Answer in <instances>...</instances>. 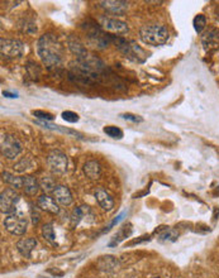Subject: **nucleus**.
<instances>
[{
    "instance_id": "1",
    "label": "nucleus",
    "mask_w": 219,
    "mask_h": 278,
    "mask_svg": "<svg viewBox=\"0 0 219 278\" xmlns=\"http://www.w3.org/2000/svg\"><path fill=\"white\" fill-rule=\"evenodd\" d=\"M37 53L42 64L49 70L57 69L62 64V48L53 34H43L37 43Z\"/></svg>"
},
{
    "instance_id": "2",
    "label": "nucleus",
    "mask_w": 219,
    "mask_h": 278,
    "mask_svg": "<svg viewBox=\"0 0 219 278\" xmlns=\"http://www.w3.org/2000/svg\"><path fill=\"white\" fill-rule=\"evenodd\" d=\"M169 31L163 26L151 24L139 29V38L147 46H162L169 41Z\"/></svg>"
},
{
    "instance_id": "3",
    "label": "nucleus",
    "mask_w": 219,
    "mask_h": 278,
    "mask_svg": "<svg viewBox=\"0 0 219 278\" xmlns=\"http://www.w3.org/2000/svg\"><path fill=\"white\" fill-rule=\"evenodd\" d=\"M114 43L118 47L119 51L122 53L126 54V57L133 60V61L143 62L144 59H146V54H144L143 49L133 41H126L123 38H117L114 39Z\"/></svg>"
},
{
    "instance_id": "4",
    "label": "nucleus",
    "mask_w": 219,
    "mask_h": 278,
    "mask_svg": "<svg viewBox=\"0 0 219 278\" xmlns=\"http://www.w3.org/2000/svg\"><path fill=\"white\" fill-rule=\"evenodd\" d=\"M4 227L11 234L13 235H23L27 232L28 221L24 214L22 212H14V214L8 215L4 220Z\"/></svg>"
},
{
    "instance_id": "5",
    "label": "nucleus",
    "mask_w": 219,
    "mask_h": 278,
    "mask_svg": "<svg viewBox=\"0 0 219 278\" xmlns=\"http://www.w3.org/2000/svg\"><path fill=\"white\" fill-rule=\"evenodd\" d=\"M47 163H48L49 170H51L54 175H64L65 172L67 171L69 161H67L66 154L62 153L61 151L53 149V151L49 152L48 156H47Z\"/></svg>"
},
{
    "instance_id": "6",
    "label": "nucleus",
    "mask_w": 219,
    "mask_h": 278,
    "mask_svg": "<svg viewBox=\"0 0 219 278\" xmlns=\"http://www.w3.org/2000/svg\"><path fill=\"white\" fill-rule=\"evenodd\" d=\"M22 153V144L16 137L11 134L3 135L2 138V154L6 158L13 159Z\"/></svg>"
},
{
    "instance_id": "7",
    "label": "nucleus",
    "mask_w": 219,
    "mask_h": 278,
    "mask_svg": "<svg viewBox=\"0 0 219 278\" xmlns=\"http://www.w3.org/2000/svg\"><path fill=\"white\" fill-rule=\"evenodd\" d=\"M19 201V195L16 190L7 189L0 195V210L3 214L12 215L17 212V204Z\"/></svg>"
},
{
    "instance_id": "8",
    "label": "nucleus",
    "mask_w": 219,
    "mask_h": 278,
    "mask_svg": "<svg viewBox=\"0 0 219 278\" xmlns=\"http://www.w3.org/2000/svg\"><path fill=\"white\" fill-rule=\"evenodd\" d=\"M2 54L7 59H16V57H21L24 52V44L23 42L19 39H4L2 38Z\"/></svg>"
},
{
    "instance_id": "9",
    "label": "nucleus",
    "mask_w": 219,
    "mask_h": 278,
    "mask_svg": "<svg viewBox=\"0 0 219 278\" xmlns=\"http://www.w3.org/2000/svg\"><path fill=\"white\" fill-rule=\"evenodd\" d=\"M99 23L103 31L109 32L113 34H126L128 33V24L126 22L117 18H109V17H101L99 19Z\"/></svg>"
},
{
    "instance_id": "10",
    "label": "nucleus",
    "mask_w": 219,
    "mask_h": 278,
    "mask_svg": "<svg viewBox=\"0 0 219 278\" xmlns=\"http://www.w3.org/2000/svg\"><path fill=\"white\" fill-rule=\"evenodd\" d=\"M100 6L104 11L114 16H124L128 11V3L122 0H105L100 2Z\"/></svg>"
},
{
    "instance_id": "11",
    "label": "nucleus",
    "mask_w": 219,
    "mask_h": 278,
    "mask_svg": "<svg viewBox=\"0 0 219 278\" xmlns=\"http://www.w3.org/2000/svg\"><path fill=\"white\" fill-rule=\"evenodd\" d=\"M53 199L56 200V202H59L62 206H69L72 202V195L71 191L69 190V187L64 186V185H57L53 190Z\"/></svg>"
},
{
    "instance_id": "12",
    "label": "nucleus",
    "mask_w": 219,
    "mask_h": 278,
    "mask_svg": "<svg viewBox=\"0 0 219 278\" xmlns=\"http://www.w3.org/2000/svg\"><path fill=\"white\" fill-rule=\"evenodd\" d=\"M37 204H38V207H41L42 210L47 212H51V214H59L60 212V207L57 205L56 200L49 197L48 195L39 196L38 200H37Z\"/></svg>"
},
{
    "instance_id": "13",
    "label": "nucleus",
    "mask_w": 219,
    "mask_h": 278,
    "mask_svg": "<svg viewBox=\"0 0 219 278\" xmlns=\"http://www.w3.org/2000/svg\"><path fill=\"white\" fill-rule=\"evenodd\" d=\"M95 199L98 201V204L100 205V207L105 211H111L114 207V200L105 190L98 189L95 191Z\"/></svg>"
},
{
    "instance_id": "14",
    "label": "nucleus",
    "mask_w": 219,
    "mask_h": 278,
    "mask_svg": "<svg viewBox=\"0 0 219 278\" xmlns=\"http://www.w3.org/2000/svg\"><path fill=\"white\" fill-rule=\"evenodd\" d=\"M88 217H93V212H91L90 207L89 206H79L74 210L71 216V223L72 227L75 228L80 224L81 221L86 220Z\"/></svg>"
},
{
    "instance_id": "15",
    "label": "nucleus",
    "mask_w": 219,
    "mask_h": 278,
    "mask_svg": "<svg viewBox=\"0 0 219 278\" xmlns=\"http://www.w3.org/2000/svg\"><path fill=\"white\" fill-rule=\"evenodd\" d=\"M36 247L37 240L33 239V238H23V239H21L17 243V248H18L19 253L26 258H31L32 252H33Z\"/></svg>"
},
{
    "instance_id": "16",
    "label": "nucleus",
    "mask_w": 219,
    "mask_h": 278,
    "mask_svg": "<svg viewBox=\"0 0 219 278\" xmlns=\"http://www.w3.org/2000/svg\"><path fill=\"white\" fill-rule=\"evenodd\" d=\"M69 48L72 53L75 54L76 59H78L79 61H83V60H86L89 57L88 51H86L84 44L81 43L78 38L69 39Z\"/></svg>"
},
{
    "instance_id": "17",
    "label": "nucleus",
    "mask_w": 219,
    "mask_h": 278,
    "mask_svg": "<svg viewBox=\"0 0 219 278\" xmlns=\"http://www.w3.org/2000/svg\"><path fill=\"white\" fill-rule=\"evenodd\" d=\"M84 174L89 180H98L100 179L101 169L98 162L88 161L84 164Z\"/></svg>"
},
{
    "instance_id": "18",
    "label": "nucleus",
    "mask_w": 219,
    "mask_h": 278,
    "mask_svg": "<svg viewBox=\"0 0 219 278\" xmlns=\"http://www.w3.org/2000/svg\"><path fill=\"white\" fill-rule=\"evenodd\" d=\"M23 189L27 195H29V196H34L39 190L38 181L32 176L23 177Z\"/></svg>"
},
{
    "instance_id": "19",
    "label": "nucleus",
    "mask_w": 219,
    "mask_h": 278,
    "mask_svg": "<svg viewBox=\"0 0 219 278\" xmlns=\"http://www.w3.org/2000/svg\"><path fill=\"white\" fill-rule=\"evenodd\" d=\"M3 180L11 186L16 187V189H21L23 187V177H17L14 175L9 174V172H3Z\"/></svg>"
},
{
    "instance_id": "20",
    "label": "nucleus",
    "mask_w": 219,
    "mask_h": 278,
    "mask_svg": "<svg viewBox=\"0 0 219 278\" xmlns=\"http://www.w3.org/2000/svg\"><path fill=\"white\" fill-rule=\"evenodd\" d=\"M103 130L108 137L113 138V139H122V138H123V130L118 127H114V125H106V127H104Z\"/></svg>"
},
{
    "instance_id": "21",
    "label": "nucleus",
    "mask_w": 219,
    "mask_h": 278,
    "mask_svg": "<svg viewBox=\"0 0 219 278\" xmlns=\"http://www.w3.org/2000/svg\"><path fill=\"white\" fill-rule=\"evenodd\" d=\"M42 235H43V238L47 240V242H49V243L56 242V238H54L53 225H52L51 223L43 225V228H42Z\"/></svg>"
},
{
    "instance_id": "22",
    "label": "nucleus",
    "mask_w": 219,
    "mask_h": 278,
    "mask_svg": "<svg viewBox=\"0 0 219 278\" xmlns=\"http://www.w3.org/2000/svg\"><path fill=\"white\" fill-rule=\"evenodd\" d=\"M179 238V233L178 230L175 229H166L165 232L161 233L160 238L158 239L161 240V242H175L176 239Z\"/></svg>"
},
{
    "instance_id": "23",
    "label": "nucleus",
    "mask_w": 219,
    "mask_h": 278,
    "mask_svg": "<svg viewBox=\"0 0 219 278\" xmlns=\"http://www.w3.org/2000/svg\"><path fill=\"white\" fill-rule=\"evenodd\" d=\"M193 26H194V29H195L196 33H201V32H203V29L205 28V26H206V18L203 16V14H199V16H196L195 18H194Z\"/></svg>"
},
{
    "instance_id": "24",
    "label": "nucleus",
    "mask_w": 219,
    "mask_h": 278,
    "mask_svg": "<svg viewBox=\"0 0 219 278\" xmlns=\"http://www.w3.org/2000/svg\"><path fill=\"white\" fill-rule=\"evenodd\" d=\"M32 166H33V163H32L31 158H29V157H27V158L21 159V161H19L17 164H14V170H16L17 172H24L26 170L32 169Z\"/></svg>"
},
{
    "instance_id": "25",
    "label": "nucleus",
    "mask_w": 219,
    "mask_h": 278,
    "mask_svg": "<svg viewBox=\"0 0 219 278\" xmlns=\"http://www.w3.org/2000/svg\"><path fill=\"white\" fill-rule=\"evenodd\" d=\"M39 186H41L46 192H49V191L53 192L56 185H54L53 180L52 179H49V177H43V179L41 180V182H39Z\"/></svg>"
},
{
    "instance_id": "26",
    "label": "nucleus",
    "mask_w": 219,
    "mask_h": 278,
    "mask_svg": "<svg viewBox=\"0 0 219 278\" xmlns=\"http://www.w3.org/2000/svg\"><path fill=\"white\" fill-rule=\"evenodd\" d=\"M32 114H33L36 118H38V119H42L43 122H48V120L54 119V117L51 114V113L43 112V110H33Z\"/></svg>"
},
{
    "instance_id": "27",
    "label": "nucleus",
    "mask_w": 219,
    "mask_h": 278,
    "mask_svg": "<svg viewBox=\"0 0 219 278\" xmlns=\"http://www.w3.org/2000/svg\"><path fill=\"white\" fill-rule=\"evenodd\" d=\"M62 118H64V120H66V122L69 123H78L79 122V115L76 114V113L71 112V110H66V112L62 113Z\"/></svg>"
},
{
    "instance_id": "28",
    "label": "nucleus",
    "mask_w": 219,
    "mask_h": 278,
    "mask_svg": "<svg viewBox=\"0 0 219 278\" xmlns=\"http://www.w3.org/2000/svg\"><path fill=\"white\" fill-rule=\"evenodd\" d=\"M121 118H123V119L126 120H129V122L132 123L143 122L142 117H139V115H136V114H132V113H124V114H121Z\"/></svg>"
},
{
    "instance_id": "29",
    "label": "nucleus",
    "mask_w": 219,
    "mask_h": 278,
    "mask_svg": "<svg viewBox=\"0 0 219 278\" xmlns=\"http://www.w3.org/2000/svg\"><path fill=\"white\" fill-rule=\"evenodd\" d=\"M123 215H124V214H121V215H118V216H117V217H116V219H114V220H113V221H112V223H111V225H108V227H106V228H105V232H108V230H111V229H112V228H113V227H114V225H116V224H118V223H119V221H121V220H122V217H123Z\"/></svg>"
},
{
    "instance_id": "30",
    "label": "nucleus",
    "mask_w": 219,
    "mask_h": 278,
    "mask_svg": "<svg viewBox=\"0 0 219 278\" xmlns=\"http://www.w3.org/2000/svg\"><path fill=\"white\" fill-rule=\"evenodd\" d=\"M3 95L7 97H17V95L11 94V92H8V91H3Z\"/></svg>"
},
{
    "instance_id": "31",
    "label": "nucleus",
    "mask_w": 219,
    "mask_h": 278,
    "mask_svg": "<svg viewBox=\"0 0 219 278\" xmlns=\"http://www.w3.org/2000/svg\"><path fill=\"white\" fill-rule=\"evenodd\" d=\"M155 278H160V277H155Z\"/></svg>"
}]
</instances>
